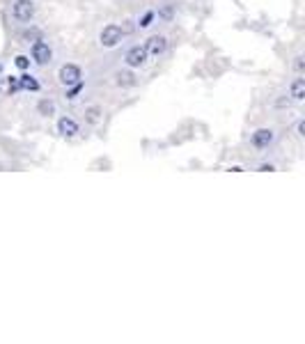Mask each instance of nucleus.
Here are the masks:
<instances>
[{"mask_svg":"<svg viewBox=\"0 0 305 344\" xmlns=\"http://www.w3.org/2000/svg\"><path fill=\"white\" fill-rule=\"evenodd\" d=\"M34 0H14L12 3V18L16 23H30L34 18Z\"/></svg>","mask_w":305,"mask_h":344,"instance_id":"1","label":"nucleus"},{"mask_svg":"<svg viewBox=\"0 0 305 344\" xmlns=\"http://www.w3.org/2000/svg\"><path fill=\"white\" fill-rule=\"evenodd\" d=\"M154 18H156V12H145V16H142V18H138V28H140V30L149 28Z\"/></svg>","mask_w":305,"mask_h":344,"instance_id":"15","label":"nucleus"},{"mask_svg":"<svg viewBox=\"0 0 305 344\" xmlns=\"http://www.w3.org/2000/svg\"><path fill=\"white\" fill-rule=\"evenodd\" d=\"M81 78H83L81 67L71 65V62H69V65H62L60 71H58V81L65 87H71V85H76V83H81Z\"/></svg>","mask_w":305,"mask_h":344,"instance_id":"4","label":"nucleus"},{"mask_svg":"<svg viewBox=\"0 0 305 344\" xmlns=\"http://www.w3.org/2000/svg\"><path fill=\"white\" fill-rule=\"evenodd\" d=\"M122 37H124L122 26H117V23H108V26L99 32V44L103 48H115L117 44L122 42Z\"/></svg>","mask_w":305,"mask_h":344,"instance_id":"3","label":"nucleus"},{"mask_svg":"<svg viewBox=\"0 0 305 344\" xmlns=\"http://www.w3.org/2000/svg\"><path fill=\"white\" fill-rule=\"evenodd\" d=\"M303 69H305V65H303V55H296V58H294V71H296V76H301Z\"/></svg>","mask_w":305,"mask_h":344,"instance_id":"18","label":"nucleus"},{"mask_svg":"<svg viewBox=\"0 0 305 344\" xmlns=\"http://www.w3.org/2000/svg\"><path fill=\"white\" fill-rule=\"evenodd\" d=\"M81 90H83V81H81V83H76V85H71V87H67V99H69V101H73L78 94H81Z\"/></svg>","mask_w":305,"mask_h":344,"instance_id":"16","label":"nucleus"},{"mask_svg":"<svg viewBox=\"0 0 305 344\" xmlns=\"http://www.w3.org/2000/svg\"><path fill=\"white\" fill-rule=\"evenodd\" d=\"M275 142V131L273 129H257L253 136H250V145L255 149H269Z\"/></svg>","mask_w":305,"mask_h":344,"instance_id":"7","label":"nucleus"},{"mask_svg":"<svg viewBox=\"0 0 305 344\" xmlns=\"http://www.w3.org/2000/svg\"><path fill=\"white\" fill-rule=\"evenodd\" d=\"M58 131L65 138H73L81 131V126H78V122L71 120V117H60V120H58Z\"/></svg>","mask_w":305,"mask_h":344,"instance_id":"8","label":"nucleus"},{"mask_svg":"<svg viewBox=\"0 0 305 344\" xmlns=\"http://www.w3.org/2000/svg\"><path fill=\"white\" fill-rule=\"evenodd\" d=\"M145 51H147L149 58L165 55V51H168V39H165L163 34H151V37L145 42Z\"/></svg>","mask_w":305,"mask_h":344,"instance_id":"6","label":"nucleus"},{"mask_svg":"<svg viewBox=\"0 0 305 344\" xmlns=\"http://www.w3.org/2000/svg\"><path fill=\"white\" fill-rule=\"evenodd\" d=\"M117 85L122 87H129V85H136V76L131 71H117Z\"/></svg>","mask_w":305,"mask_h":344,"instance_id":"13","label":"nucleus"},{"mask_svg":"<svg viewBox=\"0 0 305 344\" xmlns=\"http://www.w3.org/2000/svg\"><path fill=\"white\" fill-rule=\"evenodd\" d=\"M296 136H301V138L305 136V122H303V120L296 122Z\"/></svg>","mask_w":305,"mask_h":344,"instance_id":"19","label":"nucleus"},{"mask_svg":"<svg viewBox=\"0 0 305 344\" xmlns=\"http://www.w3.org/2000/svg\"><path fill=\"white\" fill-rule=\"evenodd\" d=\"M37 112H39V115H44V117L55 115V103H53L51 99H42L37 103Z\"/></svg>","mask_w":305,"mask_h":344,"instance_id":"11","label":"nucleus"},{"mask_svg":"<svg viewBox=\"0 0 305 344\" xmlns=\"http://www.w3.org/2000/svg\"><path fill=\"white\" fill-rule=\"evenodd\" d=\"M16 81H18V90H30V92H37L39 87H42V85H39V81H37V78L30 76V73H23V76H21V78H16Z\"/></svg>","mask_w":305,"mask_h":344,"instance_id":"10","label":"nucleus"},{"mask_svg":"<svg viewBox=\"0 0 305 344\" xmlns=\"http://www.w3.org/2000/svg\"><path fill=\"white\" fill-rule=\"evenodd\" d=\"M99 120H101V108L99 106L85 108V122L87 124H99Z\"/></svg>","mask_w":305,"mask_h":344,"instance_id":"12","label":"nucleus"},{"mask_svg":"<svg viewBox=\"0 0 305 344\" xmlns=\"http://www.w3.org/2000/svg\"><path fill=\"white\" fill-rule=\"evenodd\" d=\"M147 60H149V55H147L145 46H131L129 51H126L124 55V62L129 69H140L147 65Z\"/></svg>","mask_w":305,"mask_h":344,"instance_id":"5","label":"nucleus"},{"mask_svg":"<svg viewBox=\"0 0 305 344\" xmlns=\"http://www.w3.org/2000/svg\"><path fill=\"white\" fill-rule=\"evenodd\" d=\"M30 55H32V62H37L39 67H46V65L53 62V48L48 46V42L37 39V42H32V46H30Z\"/></svg>","mask_w":305,"mask_h":344,"instance_id":"2","label":"nucleus"},{"mask_svg":"<svg viewBox=\"0 0 305 344\" xmlns=\"http://www.w3.org/2000/svg\"><path fill=\"white\" fill-rule=\"evenodd\" d=\"M289 97H292V101L301 103L305 99V81L301 76H296L292 81V85H289Z\"/></svg>","mask_w":305,"mask_h":344,"instance_id":"9","label":"nucleus"},{"mask_svg":"<svg viewBox=\"0 0 305 344\" xmlns=\"http://www.w3.org/2000/svg\"><path fill=\"white\" fill-rule=\"evenodd\" d=\"M156 16L161 18V21H172V18H175V7H172V5H163V7L159 9V14H156Z\"/></svg>","mask_w":305,"mask_h":344,"instance_id":"14","label":"nucleus"},{"mask_svg":"<svg viewBox=\"0 0 305 344\" xmlns=\"http://www.w3.org/2000/svg\"><path fill=\"white\" fill-rule=\"evenodd\" d=\"M14 65H16L18 69H23V71H26V69L30 67V58H26V55H16V60H14Z\"/></svg>","mask_w":305,"mask_h":344,"instance_id":"17","label":"nucleus"},{"mask_svg":"<svg viewBox=\"0 0 305 344\" xmlns=\"http://www.w3.org/2000/svg\"><path fill=\"white\" fill-rule=\"evenodd\" d=\"M0 71H3V65H0Z\"/></svg>","mask_w":305,"mask_h":344,"instance_id":"21","label":"nucleus"},{"mask_svg":"<svg viewBox=\"0 0 305 344\" xmlns=\"http://www.w3.org/2000/svg\"><path fill=\"white\" fill-rule=\"evenodd\" d=\"M257 170H259V172H273V170H275V165H273V163H262Z\"/></svg>","mask_w":305,"mask_h":344,"instance_id":"20","label":"nucleus"}]
</instances>
